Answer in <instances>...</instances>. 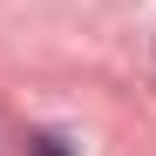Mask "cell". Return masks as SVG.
<instances>
[{
	"label": "cell",
	"mask_w": 156,
	"mask_h": 156,
	"mask_svg": "<svg viewBox=\"0 0 156 156\" xmlns=\"http://www.w3.org/2000/svg\"><path fill=\"white\" fill-rule=\"evenodd\" d=\"M41 156H68V149H61V136H41Z\"/></svg>",
	"instance_id": "6da1fadb"
}]
</instances>
